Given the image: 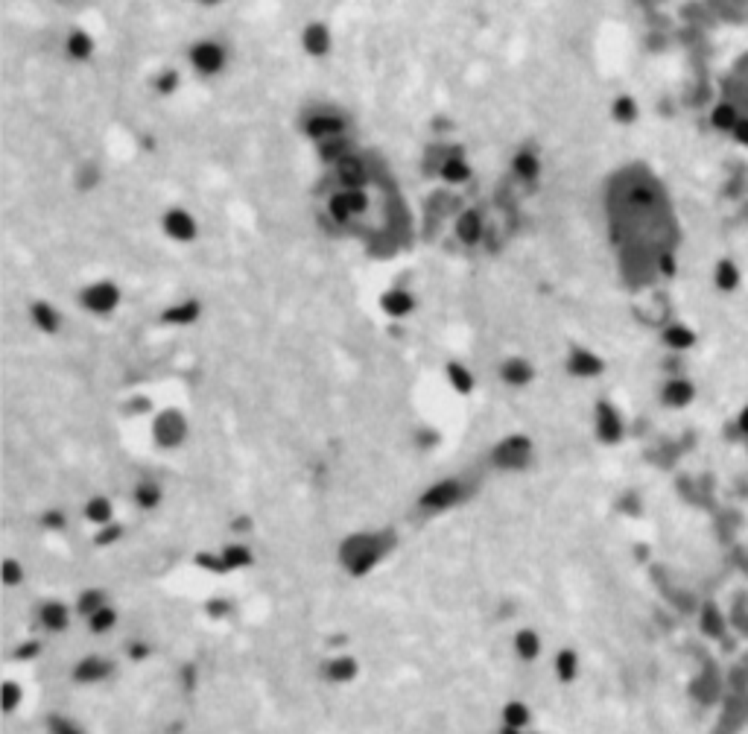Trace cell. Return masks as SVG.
Wrapping results in <instances>:
<instances>
[{
	"label": "cell",
	"mask_w": 748,
	"mask_h": 734,
	"mask_svg": "<svg viewBox=\"0 0 748 734\" xmlns=\"http://www.w3.org/2000/svg\"><path fill=\"white\" fill-rule=\"evenodd\" d=\"M395 547V535L383 530H360L342 538L337 559L348 577H365L389 556Z\"/></svg>",
	"instance_id": "6da1fadb"
},
{
	"label": "cell",
	"mask_w": 748,
	"mask_h": 734,
	"mask_svg": "<svg viewBox=\"0 0 748 734\" xmlns=\"http://www.w3.org/2000/svg\"><path fill=\"white\" fill-rule=\"evenodd\" d=\"M465 495H468V486L459 483V480H439L427 488V492L418 497V507L430 515H436V512H447V509H453L456 503L465 500Z\"/></svg>",
	"instance_id": "7a4b0ae2"
},
{
	"label": "cell",
	"mask_w": 748,
	"mask_h": 734,
	"mask_svg": "<svg viewBox=\"0 0 748 734\" xmlns=\"http://www.w3.org/2000/svg\"><path fill=\"white\" fill-rule=\"evenodd\" d=\"M529 456H532V445L526 442V439L523 436H509L494 448L491 460H494L497 468H503V471H518V468L529 465Z\"/></svg>",
	"instance_id": "3957f363"
},
{
	"label": "cell",
	"mask_w": 748,
	"mask_h": 734,
	"mask_svg": "<svg viewBox=\"0 0 748 734\" xmlns=\"http://www.w3.org/2000/svg\"><path fill=\"white\" fill-rule=\"evenodd\" d=\"M111 676V661L103 656H85L73 667V679L79 684H97Z\"/></svg>",
	"instance_id": "277c9868"
},
{
	"label": "cell",
	"mask_w": 748,
	"mask_h": 734,
	"mask_svg": "<svg viewBox=\"0 0 748 734\" xmlns=\"http://www.w3.org/2000/svg\"><path fill=\"white\" fill-rule=\"evenodd\" d=\"M38 623L47 632H64L71 623V609L62 600H44L38 609Z\"/></svg>",
	"instance_id": "5b68a950"
},
{
	"label": "cell",
	"mask_w": 748,
	"mask_h": 734,
	"mask_svg": "<svg viewBox=\"0 0 748 734\" xmlns=\"http://www.w3.org/2000/svg\"><path fill=\"white\" fill-rule=\"evenodd\" d=\"M511 647H514V656H518L521 661H535L541 656L544 644H541V635L535 629H521L518 635H514Z\"/></svg>",
	"instance_id": "8992f818"
},
{
	"label": "cell",
	"mask_w": 748,
	"mask_h": 734,
	"mask_svg": "<svg viewBox=\"0 0 748 734\" xmlns=\"http://www.w3.org/2000/svg\"><path fill=\"white\" fill-rule=\"evenodd\" d=\"M325 676L330 682H351L357 676V661L351 656H337L325 664Z\"/></svg>",
	"instance_id": "52a82bcc"
},
{
	"label": "cell",
	"mask_w": 748,
	"mask_h": 734,
	"mask_svg": "<svg viewBox=\"0 0 748 734\" xmlns=\"http://www.w3.org/2000/svg\"><path fill=\"white\" fill-rule=\"evenodd\" d=\"M529 720H532V714H529V705L526 703H521V699H511V703H506V708H503V726L523 731L529 726Z\"/></svg>",
	"instance_id": "ba28073f"
},
{
	"label": "cell",
	"mask_w": 748,
	"mask_h": 734,
	"mask_svg": "<svg viewBox=\"0 0 748 734\" xmlns=\"http://www.w3.org/2000/svg\"><path fill=\"white\" fill-rule=\"evenodd\" d=\"M185 439V424L176 416H164V421L158 424V442L161 445H178Z\"/></svg>",
	"instance_id": "9c48e42d"
},
{
	"label": "cell",
	"mask_w": 748,
	"mask_h": 734,
	"mask_svg": "<svg viewBox=\"0 0 748 734\" xmlns=\"http://www.w3.org/2000/svg\"><path fill=\"white\" fill-rule=\"evenodd\" d=\"M103 606H108V600H106V594L99 591V588H88V591H82L76 597V612L82 617H91L94 612H99Z\"/></svg>",
	"instance_id": "30bf717a"
},
{
	"label": "cell",
	"mask_w": 748,
	"mask_h": 734,
	"mask_svg": "<svg viewBox=\"0 0 748 734\" xmlns=\"http://www.w3.org/2000/svg\"><path fill=\"white\" fill-rule=\"evenodd\" d=\"M576 673H579V656L573 649H561L556 656V676L561 682H573Z\"/></svg>",
	"instance_id": "8fae6325"
},
{
	"label": "cell",
	"mask_w": 748,
	"mask_h": 734,
	"mask_svg": "<svg viewBox=\"0 0 748 734\" xmlns=\"http://www.w3.org/2000/svg\"><path fill=\"white\" fill-rule=\"evenodd\" d=\"M158 500H161V488H158V483L143 480V483L135 486V503H138L141 509H155V507H158Z\"/></svg>",
	"instance_id": "7c38bea8"
},
{
	"label": "cell",
	"mask_w": 748,
	"mask_h": 734,
	"mask_svg": "<svg viewBox=\"0 0 748 734\" xmlns=\"http://www.w3.org/2000/svg\"><path fill=\"white\" fill-rule=\"evenodd\" d=\"M85 621H88V629H91V632L103 635V632H108L114 623H118V612H114V609H111V602H108V606H103L99 612H94L91 617H85Z\"/></svg>",
	"instance_id": "4fadbf2b"
},
{
	"label": "cell",
	"mask_w": 748,
	"mask_h": 734,
	"mask_svg": "<svg viewBox=\"0 0 748 734\" xmlns=\"http://www.w3.org/2000/svg\"><path fill=\"white\" fill-rule=\"evenodd\" d=\"M47 734H85L73 717H64V714H53L47 717Z\"/></svg>",
	"instance_id": "5bb4252c"
},
{
	"label": "cell",
	"mask_w": 748,
	"mask_h": 734,
	"mask_svg": "<svg viewBox=\"0 0 748 734\" xmlns=\"http://www.w3.org/2000/svg\"><path fill=\"white\" fill-rule=\"evenodd\" d=\"M85 518L91 521V524H97V527L108 524V521H111V503H108L106 497H94V500H88Z\"/></svg>",
	"instance_id": "9a60e30c"
},
{
	"label": "cell",
	"mask_w": 748,
	"mask_h": 734,
	"mask_svg": "<svg viewBox=\"0 0 748 734\" xmlns=\"http://www.w3.org/2000/svg\"><path fill=\"white\" fill-rule=\"evenodd\" d=\"M600 433L605 442H617V436H620V421L614 418V413H602L600 418Z\"/></svg>",
	"instance_id": "2e32d148"
},
{
	"label": "cell",
	"mask_w": 748,
	"mask_h": 734,
	"mask_svg": "<svg viewBox=\"0 0 748 734\" xmlns=\"http://www.w3.org/2000/svg\"><path fill=\"white\" fill-rule=\"evenodd\" d=\"M21 699H24V691H21L15 682H6V684H3V708L12 714L15 708H18Z\"/></svg>",
	"instance_id": "e0dca14e"
},
{
	"label": "cell",
	"mask_w": 748,
	"mask_h": 734,
	"mask_svg": "<svg viewBox=\"0 0 748 734\" xmlns=\"http://www.w3.org/2000/svg\"><path fill=\"white\" fill-rule=\"evenodd\" d=\"M3 579H6V585H18V582L24 579V567H21L18 562L6 559V562H3Z\"/></svg>",
	"instance_id": "ac0fdd59"
},
{
	"label": "cell",
	"mask_w": 748,
	"mask_h": 734,
	"mask_svg": "<svg viewBox=\"0 0 748 734\" xmlns=\"http://www.w3.org/2000/svg\"><path fill=\"white\" fill-rule=\"evenodd\" d=\"M667 393H670L667 398H670L672 404H684V401H690V398H693V389H690L687 383H672V386L667 389Z\"/></svg>",
	"instance_id": "d6986e66"
},
{
	"label": "cell",
	"mask_w": 748,
	"mask_h": 734,
	"mask_svg": "<svg viewBox=\"0 0 748 734\" xmlns=\"http://www.w3.org/2000/svg\"><path fill=\"white\" fill-rule=\"evenodd\" d=\"M740 428H742V433H748V410L740 416Z\"/></svg>",
	"instance_id": "ffe728a7"
}]
</instances>
